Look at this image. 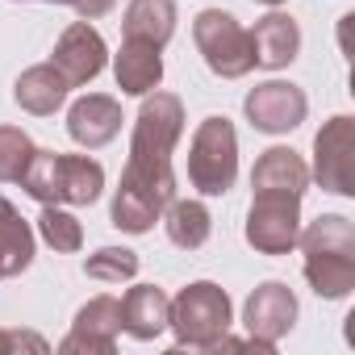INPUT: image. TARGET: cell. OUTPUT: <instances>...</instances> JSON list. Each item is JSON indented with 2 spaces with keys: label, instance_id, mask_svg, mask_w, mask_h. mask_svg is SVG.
<instances>
[{
  "label": "cell",
  "instance_id": "cell-1",
  "mask_svg": "<svg viewBox=\"0 0 355 355\" xmlns=\"http://www.w3.org/2000/svg\"><path fill=\"white\" fill-rule=\"evenodd\" d=\"M184 134V101L171 92H146L142 109L134 117L130 134V155L121 184L113 193V226L125 234H146L167 201L175 197V171H171V150Z\"/></svg>",
  "mask_w": 355,
  "mask_h": 355
},
{
  "label": "cell",
  "instance_id": "cell-2",
  "mask_svg": "<svg viewBox=\"0 0 355 355\" xmlns=\"http://www.w3.org/2000/svg\"><path fill=\"white\" fill-rule=\"evenodd\" d=\"M297 247L305 255V280L318 297L343 301L355 288V226L343 214H322L297 234Z\"/></svg>",
  "mask_w": 355,
  "mask_h": 355
},
{
  "label": "cell",
  "instance_id": "cell-3",
  "mask_svg": "<svg viewBox=\"0 0 355 355\" xmlns=\"http://www.w3.org/2000/svg\"><path fill=\"white\" fill-rule=\"evenodd\" d=\"M21 189L38 205H92L105 193V167L88 155L38 150L21 175Z\"/></svg>",
  "mask_w": 355,
  "mask_h": 355
},
{
  "label": "cell",
  "instance_id": "cell-4",
  "mask_svg": "<svg viewBox=\"0 0 355 355\" xmlns=\"http://www.w3.org/2000/svg\"><path fill=\"white\" fill-rule=\"evenodd\" d=\"M234 309L222 284L214 280H197L189 288H180L171 297V313H167V330L175 334V347L189 351H218L222 334H230Z\"/></svg>",
  "mask_w": 355,
  "mask_h": 355
},
{
  "label": "cell",
  "instance_id": "cell-5",
  "mask_svg": "<svg viewBox=\"0 0 355 355\" xmlns=\"http://www.w3.org/2000/svg\"><path fill=\"white\" fill-rule=\"evenodd\" d=\"M239 175V134L226 117H205L189 146V180L201 197H226Z\"/></svg>",
  "mask_w": 355,
  "mask_h": 355
},
{
  "label": "cell",
  "instance_id": "cell-6",
  "mask_svg": "<svg viewBox=\"0 0 355 355\" xmlns=\"http://www.w3.org/2000/svg\"><path fill=\"white\" fill-rule=\"evenodd\" d=\"M193 42L205 59V67L222 80H243L255 67V46H251V30L239 26L234 13L226 9H205L193 21Z\"/></svg>",
  "mask_w": 355,
  "mask_h": 355
},
{
  "label": "cell",
  "instance_id": "cell-7",
  "mask_svg": "<svg viewBox=\"0 0 355 355\" xmlns=\"http://www.w3.org/2000/svg\"><path fill=\"white\" fill-rule=\"evenodd\" d=\"M301 234V197L284 189H255L247 214V243L259 255H288Z\"/></svg>",
  "mask_w": 355,
  "mask_h": 355
},
{
  "label": "cell",
  "instance_id": "cell-8",
  "mask_svg": "<svg viewBox=\"0 0 355 355\" xmlns=\"http://www.w3.org/2000/svg\"><path fill=\"white\" fill-rule=\"evenodd\" d=\"M309 180H318L334 197H355V121L347 113L330 117L318 130Z\"/></svg>",
  "mask_w": 355,
  "mask_h": 355
},
{
  "label": "cell",
  "instance_id": "cell-9",
  "mask_svg": "<svg viewBox=\"0 0 355 355\" xmlns=\"http://www.w3.org/2000/svg\"><path fill=\"white\" fill-rule=\"evenodd\" d=\"M297 322V297L288 284L280 280H263L247 305H243V326H247V343H255L259 351H276L280 338L293 330Z\"/></svg>",
  "mask_w": 355,
  "mask_h": 355
},
{
  "label": "cell",
  "instance_id": "cell-10",
  "mask_svg": "<svg viewBox=\"0 0 355 355\" xmlns=\"http://www.w3.org/2000/svg\"><path fill=\"white\" fill-rule=\"evenodd\" d=\"M46 63L63 76L67 88H84V84H92V80L105 71L109 46H105V38H101L88 21H71V26L59 34V42H55V51H51Z\"/></svg>",
  "mask_w": 355,
  "mask_h": 355
},
{
  "label": "cell",
  "instance_id": "cell-11",
  "mask_svg": "<svg viewBox=\"0 0 355 355\" xmlns=\"http://www.w3.org/2000/svg\"><path fill=\"white\" fill-rule=\"evenodd\" d=\"M243 109H247V121H251L259 134H288V130H297V125L305 121L309 101H305V92H301L297 84H288V80H268V84H259V88L247 92Z\"/></svg>",
  "mask_w": 355,
  "mask_h": 355
},
{
  "label": "cell",
  "instance_id": "cell-12",
  "mask_svg": "<svg viewBox=\"0 0 355 355\" xmlns=\"http://www.w3.org/2000/svg\"><path fill=\"white\" fill-rule=\"evenodd\" d=\"M117 334H121V297H92L88 305H80L71 334L59 343L63 355L71 351H88V355H113L117 351Z\"/></svg>",
  "mask_w": 355,
  "mask_h": 355
},
{
  "label": "cell",
  "instance_id": "cell-13",
  "mask_svg": "<svg viewBox=\"0 0 355 355\" xmlns=\"http://www.w3.org/2000/svg\"><path fill=\"white\" fill-rule=\"evenodd\" d=\"M121 130V105L105 92H88L67 109V134L71 142H80L84 150H101L117 138Z\"/></svg>",
  "mask_w": 355,
  "mask_h": 355
},
{
  "label": "cell",
  "instance_id": "cell-14",
  "mask_svg": "<svg viewBox=\"0 0 355 355\" xmlns=\"http://www.w3.org/2000/svg\"><path fill=\"white\" fill-rule=\"evenodd\" d=\"M113 76H117V88L125 96H146L163 84V55L159 46L142 42V38H125L121 51L113 55Z\"/></svg>",
  "mask_w": 355,
  "mask_h": 355
},
{
  "label": "cell",
  "instance_id": "cell-15",
  "mask_svg": "<svg viewBox=\"0 0 355 355\" xmlns=\"http://www.w3.org/2000/svg\"><path fill=\"white\" fill-rule=\"evenodd\" d=\"M167 313H171V297L155 284H134L121 297V330L138 343H155L167 330Z\"/></svg>",
  "mask_w": 355,
  "mask_h": 355
},
{
  "label": "cell",
  "instance_id": "cell-16",
  "mask_svg": "<svg viewBox=\"0 0 355 355\" xmlns=\"http://www.w3.org/2000/svg\"><path fill=\"white\" fill-rule=\"evenodd\" d=\"M251 46H255V67L280 71L297 59L301 51V26L288 13H268L263 21H255L251 30Z\"/></svg>",
  "mask_w": 355,
  "mask_h": 355
},
{
  "label": "cell",
  "instance_id": "cell-17",
  "mask_svg": "<svg viewBox=\"0 0 355 355\" xmlns=\"http://www.w3.org/2000/svg\"><path fill=\"white\" fill-rule=\"evenodd\" d=\"M67 92H71V88L63 84V76H59L51 63H38V67H26V71L17 76L13 101H17L26 113H34V117H51L55 109H63Z\"/></svg>",
  "mask_w": 355,
  "mask_h": 355
},
{
  "label": "cell",
  "instance_id": "cell-18",
  "mask_svg": "<svg viewBox=\"0 0 355 355\" xmlns=\"http://www.w3.org/2000/svg\"><path fill=\"white\" fill-rule=\"evenodd\" d=\"M175 0H130L125 17H121V34L125 38H142L150 46H167L175 34Z\"/></svg>",
  "mask_w": 355,
  "mask_h": 355
},
{
  "label": "cell",
  "instance_id": "cell-19",
  "mask_svg": "<svg viewBox=\"0 0 355 355\" xmlns=\"http://www.w3.org/2000/svg\"><path fill=\"white\" fill-rule=\"evenodd\" d=\"M251 189H284V193L305 197V189H309V167H305V159L297 150L272 146V150L259 155V163L251 171Z\"/></svg>",
  "mask_w": 355,
  "mask_h": 355
},
{
  "label": "cell",
  "instance_id": "cell-20",
  "mask_svg": "<svg viewBox=\"0 0 355 355\" xmlns=\"http://www.w3.org/2000/svg\"><path fill=\"white\" fill-rule=\"evenodd\" d=\"M34 263V230L30 222L0 197V280H13Z\"/></svg>",
  "mask_w": 355,
  "mask_h": 355
},
{
  "label": "cell",
  "instance_id": "cell-21",
  "mask_svg": "<svg viewBox=\"0 0 355 355\" xmlns=\"http://www.w3.org/2000/svg\"><path fill=\"white\" fill-rule=\"evenodd\" d=\"M159 218H163V226H167V239L180 247V251L205 247V239H209V230H214V218H209V209H205L201 201H175V197H171Z\"/></svg>",
  "mask_w": 355,
  "mask_h": 355
},
{
  "label": "cell",
  "instance_id": "cell-22",
  "mask_svg": "<svg viewBox=\"0 0 355 355\" xmlns=\"http://www.w3.org/2000/svg\"><path fill=\"white\" fill-rule=\"evenodd\" d=\"M38 146L26 130L17 125H0V184H21V175L30 171Z\"/></svg>",
  "mask_w": 355,
  "mask_h": 355
},
{
  "label": "cell",
  "instance_id": "cell-23",
  "mask_svg": "<svg viewBox=\"0 0 355 355\" xmlns=\"http://www.w3.org/2000/svg\"><path fill=\"white\" fill-rule=\"evenodd\" d=\"M38 234H42V243L55 247L59 255H76V251L84 247V226H80L63 205H42Z\"/></svg>",
  "mask_w": 355,
  "mask_h": 355
},
{
  "label": "cell",
  "instance_id": "cell-24",
  "mask_svg": "<svg viewBox=\"0 0 355 355\" xmlns=\"http://www.w3.org/2000/svg\"><path fill=\"white\" fill-rule=\"evenodd\" d=\"M84 272L92 280H105V284H121V280H134L138 276V255L130 247H101L96 255L84 259Z\"/></svg>",
  "mask_w": 355,
  "mask_h": 355
},
{
  "label": "cell",
  "instance_id": "cell-25",
  "mask_svg": "<svg viewBox=\"0 0 355 355\" xmlns=\"http://www.w3.org/2000/svg\"><path fill=\"white\" fill-rule=\"evenodd\" d=\"M21 347H30V351H46V338H38V334H21V330H0V355L21 351Z\"/></svg>",
  "mask_w": 355,
  "mask_h": 355
},
{
  "label": "cell",
  "instance_id": "cell-26",
  "mask_svg": "<svg viewBox=\"0 0 355 355\" xmlns=\"http://www.w3.org/2000/svg\"><path fill=\"white\" fill-rule=\"evenodd\" d=\"M113 5H117V0H71V9L80 13V21H96V17H105Z\"/></svg>",
  "mask_w": 355,
  "mask_h": 355
},
{
  "label": "cell",
  "instance_id": "cell-27",
  "mask_svg": "<svg viewBox=\"0 0 355 355\" xmlns=\"http://www.w3.org/2000/svg\"><path fill=\"white\" fill-rule=\"evenodd\" d=\"M255 5H268V9H280V5H284V0H255Z\"/></svg>",
  "mask_w": 355,
  "mask_h": 355
},
{
  "label": "cell",
  "instance_id": "cell-28",
  "mask_svg": "<svg viewBox=\"0 0 355 355\" xmlns=\"http://www.w3.org/2000/svg\"><path fill=\"white\" fill-rule=\"evenodd\" d=\"M46 5H71V0H46Z\"/></svg>",
  "mask_w": 355,
  "mask_h": 355
}]
</instances>
